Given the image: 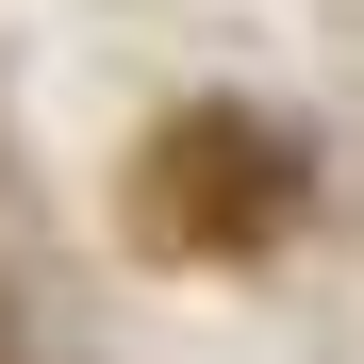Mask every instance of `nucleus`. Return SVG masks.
<instances>
[{"instance_id":"obj_1","label":"nucleus","mask_w":364,"mask_h":364,"mask_svg":"<svg viewBox=\"0 0 364 364\" xmlns=\"http://www.w3.org/2000/svg\"><path fill=\"white\" fill-rule=\"evenodd\" d=\"M282 215H298V149L265 133V116H182V133L149 149V182H133L149 249H265Z\"/></svg>"}]
</instances>
